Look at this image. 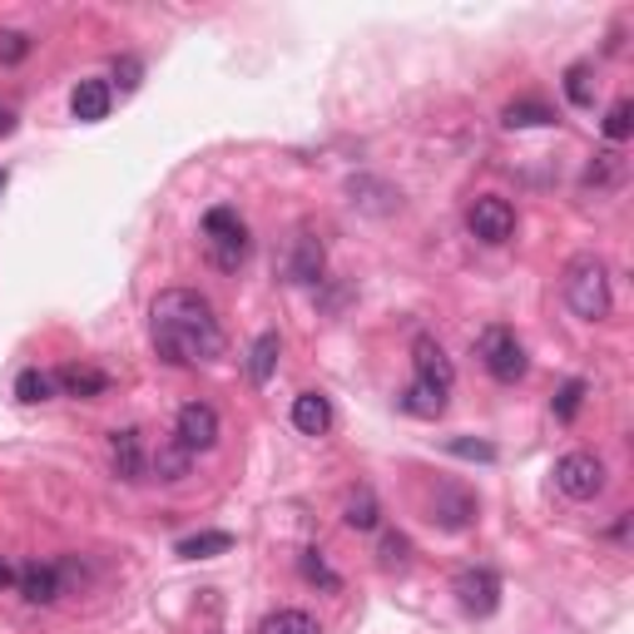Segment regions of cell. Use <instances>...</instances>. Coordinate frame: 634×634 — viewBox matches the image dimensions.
<instances>
[{
	"label": "cell",
	"mask_w": 634,
	"mask_h": 634,
	"mask_svg": "<svg viewBox=\"0 0 634 634\" xmlns=\"http://www.w3.org/2000/svg\"><path fill=\"white\" fill-rule=\"evenodd\" d=\"M149 337L169 367H199L224 357V327L214 318V302L194 288H164L154 298Z\"/></svg>",
	"instance_id": "6da1fadb"
},
{
	"label": "cell",
	"mask_w": 634,
	"mask_h": 634,
	"mask_svg": "<svg viewBox=\"0 0 634 634\" xmlns=\"http://www.w3.org/2000/svg\"><path fill=\"white\" fill-rule=\"evenodd\" d=\"M565 302L581 323H605L610 318V268H605L595 253L565 263Z\"/></svg>",
	"instance_id": "7a4b0ae2"
},
{
	"label": "cell",
	"mask_w": 634,
	"mask_h": 634,
	"mask_svg": "<svg viewBox=\"0 0 634 634\" xmlns=\"http://www.w3.org/2000/svg\"><path fill=\"white\" fill-rule=\"evenodd\" d=\"M204 238H208V259L218 273H238L248 263V228L238 218V208H208L204 214Z\"/></svg>",
	"instance_id": "3957f363"
},
{
	"label": "cell",
	"mask_w": 634,
	"mask_h": 634,
	"mask_svg": "<svg viewBox=\"0 0 634 634\" xmlns=\"http://www.w3.org/2000/svg\"><path fill=\"white\" fill-rule=\"evenodd\" d=\"M476 357H481V367L495 376V382H521L526 376V367H530V357H526V347H521V337L511 333V327H486L481 337H476Z\"/></svg>",
	"instance_id": "277c9868"
},
{
	"label": "cell",
	"mask_w": 634,
	"mask_h": 634,
	"mask_svg": "<svg viewBox=\"0 0 634 634\" xmlns=\"http://www.w3.org/2000/svg\"><path fill=\"white\" fill-rule=\"evenodd\" d=\"M427 521L436 530H471L476 526V495L466 491V486H456V481H441L436 491L427 495Z\"/></svg>",
	"instance_id": "5b68a950"
},
{
	"label": "cell",
	"mask_w": 634,
	"mask_h": 634,
	"mask_svg": "<svg viewBox=\"0 0 634 634\" xmlns=\"http://www.w3.org/2000/svg\"><path fill=\"white\" fill-rule=\"evenodd\" d=\"M466 228H471V238H481V243H491V248L511 243V234H516V208L501 194H481L466 208Z\"/></svg>",
	"instance_id": "8992f818"
},
{
	"label": "cell",
	"mask_w": 634,
	"mask_h": 634,
	"mask_svg": "<svg viewBox=\"0 0 634 634\" xmlns=\"http://www.w3.org/2000/svg\"><path fill=\"white\" fill-rule=\"evenodd\" d=\"M555 486L570 501H595L605 491V462L590 452H570L555 462Z\"/></svg>",
	"instance_id": "52a82bcc"
},
{
	"label": "cell",
	"mask_w": 634,
	"mask_h": 634,
	"mask_svg": "<svg viewBox=\"0 0 634 634\" xmlns=\"http://www.w3.org/2000/svg\"><path fill=\"white\" fill-rule=\"evenodd\" d=\"M174 436L183 452H214L218 446V411L208 402H183L174 417Z\"/></svg>",
	"instance_id": "ba28073f"
},
{
	"label": "cell",
	"mask_w": 634,
	"mask_h": 634,
	"mask_svg": "<svg viewBox=\"0 0 634 634\" xmlns=\"http://www.w3.org/2000/svg\"><path fill=\"white\" fill-rule=\"evenodd\" d=\"M452 595L466 614L486 620V614H495V605H501V581H495L491 570H462L452 581Z\"/></svg>",
	"instance_id": "9c48e42d"
},
{
	"label": "cell",
	"mask_w": 634,
	"mask_h": 634,
	"mask_svg": "<svg viewBox=\"0 0 634 634\" xmlns=\"http://www.w3.org/2000/svg\"><path fill=\"white\" fill-rule=\"evenodd\" d=\"M109 466H115L119 481H144L149 471V456H144V431L140 427H119L109 431Z\"/></svg>",
	"instance_id": "30bf717a"
},
{
	"label": "cell",
	"mask_w": 634,
	"mask_h": 634,
	"mask_svg": "<svg viewBox=\"0 0 634 634\" xmlns=\"http://www.w3.org/2000/svg\"><path fill=\"white\" fill-rule=\"evenodd\" d=\"M411 367H417V382H427V387H436V392H452L456 367H452V357H446V347H441L436 337L421 333L417 343H411Z\"/></svg>",
	"instance_id": "8fae6325"
},
{
	"label": "cell",
	"mask_w": 634,
	"mask_h": 634,
	"mask_svg": "<svg viewBox=\"0 0 634 634\" xmlns=\"http://www.w3.org/2000/svg\"><path fill=\"white\" fill-rule=\"evenodd\" d=\"M323 268H327L323 238L312 234V228H302V234L292 238V253H288V283L312 288V283H323Z\"/></svg>",
	"instance_id": "7c38bea8"
},
{
	"label": "cell",
	"mask_w": 634,
	"mask_h": 634,
	"mask_svg": "<svg viewBox=\"0 0 634 634\" xmlns=\"http://www.w3.org/2000/svg\"><path fill=\"white\" fill-rule=\"evenodd\" d=\"M55 387L65 392V397H75V402H95V397H105V392H109V376L99 372V367H89V362H70V367L55 372Z\"/></svg>",
	"instance_id": "4fadbf2b"
},
{
	"label": "cell",
	"mask_w": 634,
	"mask_h": 634,
	"mask_svg": "<svg viewBox=\"0 0 634 634\" xmlns=\"http://www.w3.org/2000/svg\"><path fill=\"white\" fill-rule=\"evenodd\" d=\"M15 585H21V595L31 605H55V600H60V570L40 565V560H31V565L15 570Z\"/></svg>",
	"instance_id": "5bb4252c"
},
{
	"label": "cell",
	"mask_w": 634,
	"mask_h": 634,
	"mask_svg": "<svg viewBox=\"0 0 634 634\" xmlns=\"http://www.w3.org/2000/svg\"><path fill=\"white\" fill-rule=\"evenodd\" d=\"M109 85L105 80H80L75 89H70V115L80 119V124H99V119L109 115Z\"/></svg>",
	"instance_id": "9a60e30c"
},
{
	"label": "cell",
	"mask_w": 634,
	"mask_h": 634,
	"mask_svg": "<svg viewBox=\"0 0 634 634\" xmlns=\"http://www.w3.org/2000/svg\"><path fill=\"white\" fill-rule=\"evenodd\" d=\"M292 427H298L302 436H323V431L333 427V402H327L323 392H302V397L292 402Z\"/></svg>",
	"instance_id": "2e32d148"
},
{
	"label": "cell",
	"mask_w": 634,
	"mask_h": 634,
	"mask_svg": "<svg viewBox=\"0 0 634 634\" xmlns=\"http://www.w3.org/2000/svg\"><path fill=\"white\" fill-rule=\"evenodd\" d=\"M278 357H283V337L263 333L259 343L248 347V382H253V387H268L273 372H278Z\"/></svg>",
	"instance_id": "e0dca14e"
},
{
	"label": "cell",
	"mask_w": 634,
	"mask_h": 634,
	"mask_svg": "<svg viewBox=\"0 0 634 634\" xmlns=\"http://www.w3.org/2000/svg\"><path fill=\"white\" fill-rule=\"evenodd\" d=\"M189 462H194V452H183L179 436H164L149 456V466H154L159 481H183V476H189Z\"/></svg>",
	"instance_id": "ac0fdd59"
},
{
	"label": "cell",
	"mask_w": 634,
	"mask_h": 634,
	"mask_svg": "<svg viewBox=\"0 0 634 634\" xmlns=\"http://www.w3.org/2000/svg\"><path fill=\"white\" fill-rule=\"evenodd\" d=\"M397 407L407 411V417H421V421H436L441 411H446V392L427 387V382H411L407 392L397 397Z\"/></svg>",
	"instance_id": "d6986e66"
},
{
	"label": "cell",
	"mask_w": 634,
	"mask_h": 634,
	"mask_svg": "<svg viewBox=\"0 0 634 634\" xmlns=\"http://www.w3.org/2000/svg\"><path fill=\"white\" fill-rule=\"evenodd\" d=\"M376 521H382V505H376V495L367 491V486H357V491L343 501V526L347 530H376Z\"/></svg>",
	"instance_id": "ffe728a7"
},
{
	"label": "cell",
	"mask_w": 634,
	"mask_h": 634,
	"mask_svg": "<svg viewBox=\"0 0 634 634\" xmlns=\"http://www.w3.org/2000/svg\"><path fill=\"white\" fill-rule=\"evenodd\" d=\"M228 550H234V536H228V530H204V536L179 540V546H174V555H183V560H214V555H228Z\"/></svg>",
	"instance_id": "44dd1931"
},
{
	"label": "cell",
	"mask_w": 634,
	"mask_h": 634,
	"mask_svg": "<svg viewBox=\"0 0 634 634\" xmlns=\"http://www.w3.org/2000/svg\"><path fill=\"white\" fill-rule=\"evenodd\" d=\"M620 179H624V154L620 149H600L590 159V169H585V189H595V194H600V189H614Z\"/></svg>",
	"instance_id": "7402d4cb"
},
{
	"label": "cell",
	"mask_w": 634,
	"mask_h": 634,
	"mask_svg": "<svg viewBox=\"0 0 634 634\" xmlns=\"http://www.w3.org/2000/svg\"><path fill=\"white\" fill-rule=\"evenodd\" d=\"M501 124L505 130H540V124H555V115L540 99H516V105L501 109Z\"/></svg>",
	"instance_id": "603a6c76"
},
{
	"label": "cell",
	"mask_w": 634,
	"mask_h": 634,
	"mask_svg": "<svg viewBox=\"0 0 634 634\" xmlns=\"http://www.w3.org/2000/svg\"><path fill=\"white\" fill-rule=\"evenodd\" d=\"M259 634H323V630H318V620L308 610H273L259 624Z\"/></svg>",
	"instance_id": "cb8c5ba5"
},
{
	"label": "cell",
	"mask_w": 634,
	"mask_h": 634,
	"mask_svg": "<svg viewBox=\"0 0 634 634\" xmlns=\"http://www.w3.org/2000/svg\"><path fill=\"white\" fill-rule=\"evenodd\" d=\"M15 397H21L25 407H35V402H50L55 397V376L40 372V367H25V372L15 376Z\"/></svg>",
	"instance_id": "d4e9b609"
},
{
	"label": "cell",
	"mask_w": 634,
	"mask_h": 634,
	"mask_svg": "<svg viewBox=\"0 0 634 634\" xmlns=\"http://www.w3.org/2000/svg\"><path fill=\"white\" fill-rule=\"evenodd\" d=\"M298 570H302V581H308V585H323L327 595L343 590V581H337L333 570H327V560L318 555V550H302V555H298Z\"/></svg>",
	"instance_id": "484cf974"
},
{
	"label": "cell",
	"mask_w": 634,
	"mask_h": 634,
	"mask_svg": "<svg viewBox=\"0 0 634 634\" xmlns=\"http://www.w3.org/2000/svg\"><path fill=\"white\" fill-rule=\"evenodd\" d=\"M565 95L575 109H590L595 105V80H590V65H570L565 70Z\"/></svg>",
	"instance_id": "4316f807"
},
{
	"label": "cell",
	"mask_w": 634,
	"mask_h": 634,
	"mask_svg": "<svg viewBox=\"0 0 634 634\" xmlns=\"http://www.w3.org/2000/svg\"><path fill=\"white\" fill-rule=\"evenodd\" d=\"M411 560V540L407 536H382V546H376V565L382 570H407Z\"/></svg>",
	"instance_id": "83f0119b"
},
{
	"label": "cell",
	"mask_w": 634,
	"mask_h": 634,
	"mask_svg": "<svg viewBox=\"0 0 634 634\" xmlns=\"http://www.w3.org/2000/svg\"><path fill=\"white\" fill-rule=\"evenodd\" d=\"M585 402V382L575 376V382H565V387L555 392V402H550V411H555V421H575V411H581Z\"/></svg>",
	"instance_id": "f1b7e54d"
},
{
	"label": "cell",
	"mask_w": 634,
	"mask_h": 634,
	"mask_svg": "<svg viewBox=\"0 0 634 634\" xmlns=\"http://www.w3.org/2000/svg\"><path fill=\"white\" fill-rule=\"evenodd\" d=\"M630 130H634V105H630V99H620V105L605 115V134H610L614 144H624V140H630Z\"/></svg>",
	"instance_id": "f546056e"
},
{
	"label": "cell",
	"mask_w": 634,
	"mask_h": 634,
	"mask_svg": "<svg viewBox=\"0 0 634 634\" xmlns=\"http://www.w3.org/2000/svg\"><path fill=\"white\" fill-rule=\"evenodd\" d=\"M25 55H31V35H21V31L0 35V60H5V65H21Z\"/></svg>",
	"instance_id": "4dcf8cb0"
},
{
	"label": "cell",
	"mask_w": 634,
	"mask_h": 634,
	"mask_svg": "<svg viewBox=\"0 0 634 634\" xmlns=\"http://www.w3.org/2000/svg\"><path fill=\"white\" fill-rule=\"evenodd\" d=\"M140 75H144V65L134 60V55H119L115 60V85L119 89H140Z\"/></svg>",
	"instance_id": "1f68e13d"
},
{
	"label": "cell",
	"mask_w": 634,
	"mask_h": 634,
	"mask_svg": "<svg viewBox=\"0 0 634 634\" xmlns=\"http://www.w3.org/2000/svg\"><path fill=\"white\" fill-rule=\"evenodd\" d=\"M446 452H456V456H471V462H495V446H486V441H446Z\"/></svg>",
	"instance_id": "d6a6232c"
},
{
	"label": "cell",
	"mask_w": 634,
	"mask_h": 634,
	"mask_svg": "<svg viewBox=\"0 0 634 634\" xmlns=\"http://www.w3.org/2000/svg\"><path fill=\"white\" fill-rule=\"evenodd\" d=\"M0 134H15V115L5 105H0Z\"/></svg>",
	"instance_id": "836d02e7"
},
{
	"label": "cell",
	"mask_w": 634,
	"mask_h": 634,
	"mask_svg": "<svg viewBox=\"0 0 634 634\" xmlns=\"http://www.w3.org/2000/svg\"><path fill=\"white\" fill-rule=\"evenodd\" d=\"M5 585H15V570L5 565V560H0V590H5Z\"/></svg>",
	"instance_id": "e575fe53"
},
{
	"label": "cell",
	"mask_w": 634,
	"mask_h": 634,
	"mask_svg": "<svg viewBox=\"0 0 634 634\" xmlns=\"http://www.w3.org/2000/svg\"><path fill=\"white\" fill-rule=\"evenodd\" d=\"M5 183H11V174H5V169H0V194H5Z\"/></svg>",
	"instance_id": "d590c367"
}]
</instances>
